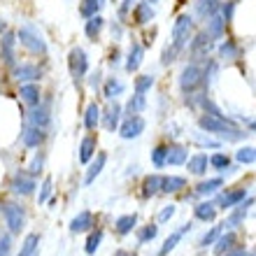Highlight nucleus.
Returning a JSON list of instances; mask_svg holds the SVG:
<instances>
[{
    "mask_svg": "<svg viewBox=\"0 0 256 256\" xmlns=\"http://www.w3.org/2000/svg\"><path fill=\"white\" fill-rule=\"evenodd\" d=\"M19 96H21V100L28 102L30 108H35V105L40 102V88L35 86V84H21Z\"/></svg>",
    "mask_w": 256,
    "mask_h": 256,
    "instance_id": "obj_22",
    "label": "nucleus"
},
{
    "mask_svg": "<svg viewBox=\"0 0 256 256\" xmlns=\"http://www.w3.org/2000/svg\"><path fill=\"white\" fill-rule=\"evenodd\" d=\"M219 56L222 58H228V61H233V58H238V47H236V42H230V40H226L219 47Z\"/></svg>",
    "mask_w": 256,
    "mask_h": 256,
    "instance_id": "obj_41",
    "label": "nucleus"
},
{
    "mask_svg": "<svg viewBox=\"0 0 256 256\" xmlns=\"http://www.w3.org/2000/svg\"><path fill=\"white\" fill-rule=\"evenodd\" d=\"M186 230H189V226H182V228H180V230H175V233H172V236H170L168 240L163 242V247H161V252H158V254H161V256H168L170 252H172V250H175V247H177V242L182 240V236H184V233H186Z\"/></svg>",
    "mask_w": 256,
    "mask_h": 256,
    "instance_id": "obj_27",
    "label": "nucleus"
},
{
    "mask_svg": "<svg viewBox=\"0 0 256 256\" xmlns=\"http://www.w3.org/2000/svg\"><path fill=\"white\" fill-rule=\"evenodd\" d=\"M252 202H254V198H247L242 205H238V210L236 212H230L228 219H226L222 226H226V228H236V226H240V224L244 222V216H247V208H250Z\"/></svg>",
    "mask_w": 256,
    "mask_h": 256,
    "instance_id": "obj_11",
    "label": "nucleus"
},
{
    "mask_svg": "<svg viewBox=\"0 0 256 256\" xmlns=\"http://www.w3.org/2000/svg\"><path fill=\"white\" fill-rule=\"evenodd\" d=\"M10 252H12V238L0 236V256H10Z\"/></svg>",
    "mask_w": 256,
    "mask_h": 256,
    "instance_id": "obj_49",
    "label": "nucleus"
},
{
    "mask_svg": "<svg viewBox=\"0 0 256 256\" xmlns=\"http://www.w3.org/2000/svg\"><path fill=\"white\" fill-rule=\"evenodd\" d=\"M114 256H133V254H128L126 250H116V252H114Z\"/></svg>",
    "mask_w": 256,
    "mask_h": 256,
    "instance_id": "obj_56",
    "label": "nucleus"
},
{
    "mask_svg": "<svg viewBox=\"0 0 256 256\" xmlns=\"http://www.w3.org/2000/svg\"><path fill=\"white\" fill-rule=\"evenodd\" d=\"M124 91V82L119 80H108V84H105V91H102V96L108 98V100H114L116 96Z\"/></svg>",
    "mask_w": 256,
    "mask_h": 256,
    "instance_id": "obj_38",
    "label": "nucleus"
},
{
    "mask_svg": "<svg viewBox=\"0 0 256 256\" xmlns=\"http://www.w3.org/2000/svg\"><path fill=\"white\" fill-rule=\"evenodd\" d=\"M14 47H16V38H14V33L5 30L2 42H0V49H2V61L12 68H14Z\"/></svg>",
    "mask_w": 256,
    "mask_h": 256,
    "instance_id": "obj_12",
    "label": "nucleus"
},
{
    "mask_svg": "<svg viewBox=\"0 0 256 256\" xmlns=\"http://www.w3.org/2000/svg\"><path fill=\"white\" fill-rule=\"evenodd\" d=\"M224 186V180L222 177H214V180H208V182H202L196 186V194L198 196H212L216 189H222Z\"/></svg>",
    "mask_w": 256,
    "mask_h": 256,
    "instance_id": "obj_32",
    "label": "nucleus"
},
{
    "mask_svg": "<svg viewBox=\"0 0 256 256\" xmlns=\"http://www.w3.org/2000/svg\"><path fill=\"white\" fill-rule=\"evenodd\" d=\"M91 226H94V214H91L88 210L80 212V214L70 222V230H72V233H84V230H91Z\"/></svg>",
    "mask_w": 256,
    "mask_h": 256,
    "instance_id": "obj_14",
    "label": "nucleus"
},
{
    "mask_svg": "<svg viewBox=\"0 0 256 256\" xmlns=\"http://www.w3.org/2000/svg\"><path fill=\"white\" fill-rule=\"evenodd\" d=\"M21 142L26 144V147H40L42 142H44V133H42V128L38 126H28L24 133H21Z\"/></svg>",
    "mask_w": 256,
    "mask_h": 256,
    "instance_id": "obj_13",
    "label": "nucleus"
},
{
    "mask_svg": "<svg viewBox=\"0 0 256 256\" xmlns=\"http://www.w3.org/2000/svg\"><path fill=\"white\" fill-rule=\"evenodd\" d=\"M189 35H191V16H180L175 24V28H172V49L175 52H180V49H184V44L189 42Z\"/></svg>",
    "mask_w": 256,
    "mask_h": 256,
    "instance_id": "obj_4",
    "label": "nucleus"
},
{
    "mask_svg": "<svg viewBox=\"0 0 256 256\" xmlns=\"http://www.w3.org/2000/svg\"><path fill=\"white\" fill-rule=\"evenodd\" d=\"M142 130H144V119H142L140 114H135V116H128L126 122L122 124L119 135H122L124 140H133V138H138Z\"/></svg>",
    "mask_w": 256,
    "mask_h": 256,
    "instance_id": "obj_8",
    "label": "nucleus"
},
{
    "mask_svg": "<svg viewBox=\"0 0 256 256\" xmlns=\"http://www.w3.org/2000/svg\"><path fill=\"white\" fill-rule=\"evenodd\" d=\"M230 14H233V2H228V5H224V19L230 21Z\"/></svg>",
    "mask_w": 256,
    "mask_h": 256,
    "instance_id": "obj_55",
    "label": "nucleus"
},
{
    "mask_svg": "<svg viewBox=\"0 0 256 256\" xmlns=\"http://www.w3.org/2000/svg\"><path fill=\"white\" fill-rule=\"evenodd\" d=\"M161 186H163V177L161 175H149L147 180H144V184H142V194L149 198V196L158 194V191H161Z\"/></svg>",
    "mask_w": 256,
    "mask_h": 256,
    "instance_id": "obj_29",
    "label": "nucleus"
},
{
    "mask_svg": "<svg viewBox=\"0 0 256 256\" xmlns=\"http://www.w3.org/2000/svg\"><path fill=\"white\" fill-rule=\"evenodd\" d=\"M5 28H7V26H5V21H0V33H5Z\"/></svg>",
    "mask_w": 256,
    "mask_h": 256,
    "instance_id": "obj_57",
    "label": "nucleus"
},
{
    "mask_svg": "<svg viewBox=\"0 0 256 256\" xmlns=\"http://www.w3.org/2000/svg\"><path fill=\"white\" fill-rule=\"evenodd\" d=\"M133 2H135V0H124L122 10H119V12H122V16H126V14H128V10H130V7H133Z\"/></svg>",
    "mask_w": 256,
    "mask_h": 256,
    "instance_id": "obj_53",
    "label": "nucleus"
},
{
    "mask_svg": "<svg viewBox=\"0 0 256 256\" xmlns=\"http://www.w3.org/2000/svg\"><path fill=\"white\" fill-rule=\"evenodd\" d=\"M12 191H14V194H21V196H30V194L35 191V180H33V175H24V172L14 175V180H12Z\"/></svg>",
    "mask_w": 256,
    "mask_h": 256,
    "instance_id": "obj_10",
    "label": "nucleus"
},
{
    "mask_svg": "<svg viewBox=\"0 0 256 256\" xmlns=\"http://www.w3.org/2000/svg\"><path fill=\"white\" fill-rule=\"evenodd\" d=\"M49 196H52V177H47L44 180V184H42V189H40V196H38V202H47L49 200Z\"/></svg>",
    "mask_w": 256,
    "mask_h": 256,
    "instance_id": "obj_48",
    "label": "nucleus"
},
{
    "mask_svg": "<svg viewBox=\"0 0 256 256\" xmlns=\"http://www.w3.org/2000/svg\"><path fill=\"white\" fill-rule=\"evenodd\" d=\"M168 166H182L186 163V149L175 144V147H168V158H166Z\"/></svg>",
    "mask_w": 256,
    "mask_h": 256,
    "instance_id": "obj_30",
    "label": "nucleus"
},
{
    "mask_svg": "<svg viewBox=\"0 0 256 256\" xmlns=\"http://www.w3.org/2000/svg\"><path fill=\"white\" fill-rule=\"evenodd\" d=\"M244 196H247V189H238V191H230V194L219 196L216 202H219L224 210H230V208H236L240 200H244Z\"/></svg>",
    "mask_w": 256,
    "mask_h": 256,
    "instance_id": "obj_20",
    "label": "nucleus"
},
{
    "mask_svg": "<svg viewBox=\"0 0 256 256\" xmlns=\"http://www.w3.org/2000/svg\"><path fill=\"white\" fill-rule=\"evenodd\" d=\"M147 2H152V5H154V2H158V0H147Z\"/></svg>",
    "mask_w": 256,
    "mask_h": 256,
    "instance_id": "obj_59",
    "label": "nucleus"
},
{
    "mask_svg": "<svg viewBox=\"0 0 256 256\" xmlns=\"http://www.w3.org/2000/svg\"><path fill=\"white\" fill-rule=\"evenodd\" d=\"M198 126H200L202 130H208V133L222 135L224 140H242V138H244V133H240V130H238L236 124H233V122H226L224 116H216V114L200 116Z\"/></svg>",
    "mask_w": 256,
    "mask_h": 256,
    "instance_id": "obj_1",
    "label": "nucleus"
},
{
    "mask_svg": "<svg viewBox=\"0 0 256 256\" xmlns=\"http://www.w3.org/2000/svg\"><path fill=\"white\" fill-rule=\"evenodd\" d=\"M38 242H40V238L35 236V233H30V236L24 240V244H21V252L16 256H35V250H38Z\"/></svg>",
    "mask_w": 256,
    "mask_h": 256,
    "instance_id": "obj_37",
    "label": "nucleus"
},
{
    "mask_svg": "<svg viewBox=\"0 0 256 256\" xmlns=\"http://www.w3.org/2000/svg\"><path fill=\"white\" fill-rule=\"evenodd\" d=\"M172 214H175V205H168L166 210H161V214H158V222H168Z\"/></svg>",
    "mask_w": 256,
    "mask_h": 256,
    "instance_id": "obj_51",
    "label": "nucleus"
},
{
    "mask_svg": "<svg viewBox=\"0 0 256 256\" xmlns=\"http://www.w3.org/2000/svg\"><path fill=\"white\" fill-rule=\"evenodd\" d=\"M98 124H100V108H98L96 102H91L86 108V112H84V126H86L88 130H96Z\"/></svg>",
    "mask_w": 256,
    "mask_h": 256,
    "instance_id": "obj_24",
    "label": "nucleus"
},
{
    "mask_svg": "<svg viewBox=\"0 0 256 256\" xmlns=\"http://www.w3.org/2000/svg\"><path fill=\"white\" fill-rule=\"evenodd\" d=\"M42 166H44V156L38 154V156L33 158V163H30V168H28V170H30V175H33V177H35V175H40Z\"/></svg>",
    "mask_w": 256,
    "mask_h": 256,
    "instance_id": "obj_50",
    "label": "nucleus"
},
{
    "mask_svg": "<svg viewBox=\"0 0 256 256\" xmlns=\"http://www.w3.org/2000/svg\"><path fill=\"white\" fill-rule=\"evenodd\" d=\"M224 26H226V19H224V16H216V14H212V16H210V21H208V35H210V38H222Z\"/></svg>",
    "mask_w": 256,
    "mask_h": 256,
    "instance_id": "obj_34",
    "label": "nucleus"
},
{
    "mask_svg": "<svg viewBox=\"0 0 256 256\" xmlns=\"http://www.w3.org/2000/svg\"><path fill=\"white\" fill-rule=\"evenodd\" d=\"M49 119H52V116H49V105L47 102H44V105L38 102V105L30 110V114H28V124H30V126L42 128V130L49 126Z\"/></svg>",
    "mask_w": 256,
    "mask_h": 256,
    "instance_id": "obj_9",
    "label": "nucleus"
},
{
    "mask_svg": "<svg viewBox=\"0 0 256 256\" xmlns=\"http://www.w3.org/2000/svg\"><path fill=\"white\" fill-rule=\"evenodd\" d=\"M105 161H108V154H98L96 156V161L88 166V170H86V177H84V184H94V180L98 175L102 172V168H105Z\"/></svg>",
    "mask_w": 256,
    "mask_h": 256,
    "instance_id": "obj_21",
    "label": "nucleus"
},
{
    "mask_svg": "<svg viewBox=\"0 0 256 256\" xmlns=\"http://www.w3.org/2000/svg\"><path fill=\"white\" fill-rule=\"evenodd\" d=\"M236 242H238V238H236V233H233V230H228V233L219 236V238H216V247H214L216 256L228 254V252L233 250V247H236Z\"/></svg>",
    "mask_w": 256,
    "mask_h": 256,
    "instance_id": "obj_18",
    "label": "nucleus"
},
{
    "mask_svg": "<svg viewBox=\"0 0 256 256\" xmlns=\"http://www.w3.org/2000/svg\"><path fill=\"white\" fill-rule=\"evenodd\" d=\"M119 119H122V105L119 102H112L108 108V112H105V116H102V126L108 128V130H114L116 126H119Z\"/></svg>",
    "mask_w": 256,
    "mask_h": 256,
    "instance_id": "obj_16",
    "label": "nucleus"
},
{
    "mask_svg": "<svg viewBox=\"0 0 256 256\" xmlns=\"http://www.w3.org/2000/svg\"><path fill=\"white\" fill-rule=\"evenodd\" d=\"M138 224V214H124V216H119L116 219V233L119 236H126V233H130L133 230V226Z\"/></svg>",
    "mask_w": 256,
    "mask_h": 256,
    "instance_id": "obj_31",
    "label": "nucleus"
},
{
    "mask_svg": "<svg viewBox=\"0 0 256 256\" xmlns=\"http://www.w3.org/2000/svg\"><path fill=\"white\" fill-rule=\"evenodd\" d=\"M88 86H91V88H98V86H100V70H96V72L91 74V80H88Z\"/></svg>",
    "mask_w": 256,
    "mask_h": 256,
    "instance_id": "obj_52",
    "label": "nucleus"
},
{
    "mask_svg": "<svg viewBox=\"0 0 256 256\" xmlns=\"http://www.w3.org/2000/svg\"><path fill=\"white\" fill-rule=\"evenodd\" d=\"M250 128H252V130H256V122H254V124H250Z\"/></svg>",
    "mask_w": 256,
    "mask_h": 256,
    "instance_id": "obj_58",
    "label": "nucleus"
},
{
    "mask_svg": "<svg viewBox=\"0 0 256 256\" xmlns=\"http://www.w3.org/2000/svg\"><path fill=\"white\" fill-rule=\"evenodd\" d=\"M254 154H256V149H254Z\"/></svg>",
    "mask_w": 256,
    "mask_h": 256,
    "instance_id": "obj_60",
    "label": "nucleus"
},
{
    "mask_svg": "<svg viewBox=\"0 0 256 256\" xmlns=\"http://www.w3.org/2000/svg\"><path fill=\"white\" fill-rule=\"evenodd\" d=\"M96 156V138H84L82 140V144H80V161L82 163H88L91 158Z\"/></svg>",
    "mask_w": 256,
    "mask_h": 256,
    "instance_id": "obj_25",
    "label": "nucleus"
},
{
    "mask_svg": "<svg viewBox=\"0 0 256 256\" xmlns=\"http://www.w3.org/2000/svg\"><path fill=\"white\" fill-rule=\"evenodd\" d=\"M166 158H168V147H156L154 152H152V163H154L156 168H163L166 166Z\"/></svg>",
    "mask_w": 256,
    "mask_h": 256,
    "instance_id": "obj_42",
    "label": "nucleus"
},
{
    "mask_svg": "<svg viewBox=\"0 0 256 256\" xmlns=\"http://www.w3.org/2000/svg\"><path fill=\"white\" fill-rule=\"evenodd\" d=\"M236 158H238V163H244V166H247V163H254L256 161V154H254V149H252V147H242L236 154Z\"/></svg>",
    "mask_w": 256,
    "mask_h": 256,
    "instance_id": "obj_45",
    "label": "nucleus"
},
{
    "mask_svg": "<svg viewBox=\"0 0 256 256\" xmlns=\"http://www.w3.org/2000/svg\"><path fill=\"white\" fill-rule=\"evenodd\" d=\"M2 216H5L7 226H10V233H21L24 224H26V212L24 208H19L16 202H7L2 208Z\"/></svg>",
    "mask_w": 256,
    "mask_h": 256,
    "instance_id": "obj_3",
    "label": "nucleus"
},
{
    "mask_svg": "<svg viewBox=\"0 0 256 256\" xmlns=\"http://www.w3.org/2000/svg\"><path fill=\"white\" fill-rule=\"evenodd\" d=\"M142 56H144V49H142L140 42H133L130 44V52H128V61H126V70L128 72H135L142 63Z\"/></svg>",
    "mask_w": 256,
    "mask_h": 256,
    "instance_id": "obj_17",
    "label": "nucleus"
},
{
    "mask_svg": "<svg viewBox=\"0 0 256 256\" xmlns=\"http://www.w3.org/2000/svg\"><path fill=\"white\" fill-rule=\"evenodd\" d=\"M144 105H147V100H144V96L142 94H135L130 100L126 102V114L128 116H135V114H140L142 110H144Z\"/></svg>",
    "mask_w": 256,
    "mask_h": 256,
    "instance_id": "obj_35",
    "label": "nucleus"
},
{
    "mask_svg": "<svg viewBox=\"0 0 256 256\" xmlns=\"http://www.w3.org/2000/svg\"><path fill=\"white\" fill-rule=\"evenodd\" d=\"M210 166L216 170H228L230 168V158L226 154H214V156H210Z\"/></svg>",
    "mask_w": 256,
    "mask_h": 256,
    "instance_id": "obj_43",
    "label": "nucleus"
},
{
    "mask_svg": "<svg viewBox=\"0 0 256 256\" xmlns=\"http://www.w3.org/2000/svg\"><path fill=\"white\" fill-rule=\"evenodd\" d=\"M184 186H186V180H184V177H163L161 191H166V194H177V191H182Z\"/></svg>",
    "mask_w": 256,
    "mask_h": 256,
    "instance_id": "obj_33",
    "label": "nucleus"
},
{
    "mask_svg": "<svg viewBox=\"0 0 256 256\" xmlns=\"http://www.w3.org/2000/svg\"><path fill=\"white\" fill-rule=\"evenodd\" d=\"M100 240H102V230L91 233V238H88V242H86V254H94V252L100 247Z\"/></svg>",
    "mask_w": 256,
    "mask_h": 256,
    "instance_id": "obj_47",
    "label": "nucleus"
},
{
    "mask_svg": "<svg viewBox=\"0 0 256 256\" xmlns=\"http://www.w3.org/2000/svg\"><path fill=\"white\" fill-rule=\"evenodd\" d=\"M208 166H210V158L205 154H196L189 158V170L194 175H205V172H208Z\"/></svg>",
    "mask_w": 256,
    "mask_h": 256,
    "instance_id": "obj_26",
    "label": "nucleus"
},
{
    "mask_svg": "<svg viewBox=\"0 0 256 256\" xmlns=\"http://www.w3.org/2000/svg\"><path fill=\"white\" fill-rule=\"evenodd\" d=\"M84 30H86V35L91 38V40H96V38H98V33L102 30V16H98V14H96V16H91V19L86 21V28H84Z\"/></svg>",
    "mask_w": 256,
    "mask_h": 256,
    "instance_id": "obj_39",
    "label": "nucleus"
},
{
    "mask_svg": "<svg viewBox=\"0 0 256 256\" xmlns=\"http://www.w3.org/2000/svg\"><path fill=\"white\" fill-rule=\"evenodd\" d=\"M68 63H70V72H72L74 80H82V77L88 72V58H86V52L82 47H74L72 52H70Z\"/></svg>",
    "mask_w": 256,
    "mask_h": 256,
    "instance_id": "obj_5",
    "label": "nucleus"
},
{
    "mask_svg": "<svg viewBox=\"0 0 256 256\" xmlns=\"http://www.w3.org/2000/svg\"><path fill=\"white\" fill-rule=\"evenodd\" d=\"M102 7L100 0H82L80 5V14L84 16V19H91V16H96L98 14V10Z\"/></svg>",
    "mask_w": 256,
    "mask_h": 256,
    "instance_id": "obj_36",
    "label": "nucleus"
},
{
    "mask_svg": "<svg viewBox=\"0 0 256 256\" xmlns=\"http://www.w3.org/2000/svg\"><path fill=\"white\" fill-rule=\"evenodd\" d=\"M219 10V0H196V14L202 19H210Z\"/></svg>",
    "mask_w": 256,
    "mask_h": 256,
    "instance_id": "obj_23",
    "label": "nucleus"
},
{
    "mask_svg": "<svg viewBox=\"0 0 256 256\" xmlns=\"http://www.w3.org/2000/svg\"><path fill=\"white\" fill-rule=\"evenodd\" d=\"M194 214L200 219V222H214L216 216V208L212 205V202H200V205H196Z\"/></svg>",
    "mask_w": 256,
    "mask_h": 256,
    "instance_id": "obj_28",
    "label": "nucleus"
},
{
    "mask_svg": "<svg viewBox=\"0 0 256 256\" xmlns=\"http://www.w3.org/2000/svg\"><path fill=\"white\" fill-rule=\"evenodd\" d=\"M222 236V226H214V228L212 230H208V233H205V236L200 238V247H208V244H212V242H216V238Z\"/></svg>",
    "mask_w": 256,
    "mask_h": 256,
    "instance_id": "obj_46",
    "label": "nucleus"
},
{
    "mask_svg": "<svg viewBox=\"0 0 256 256\" xmlns=\"http://www.w3.org/2000/svg\"><path fill=\"white\" fill-rule=\"evenodd\" d=\"M12 77L16 82H38L42 80V70L33 63H21V66L12 68Z\"/></svg>",
    "mask_w": 256,
    "mask_h": 256,
    "instance_id": "obj_7",
    "label": "nucleus"
},
{
    "mask_svg": "<svg viewBox=\"0 0 256 256\" xmlns=\"http://www.w3.org/2000/svg\"><path fill=\"white\" fill-rule=\"evenodd\" d=\"M152 84H154V77H152V74H142L140 80L135 82V94H147L149 88H152Z\"/></svg>",
    "mask_w": 256,
    "mask_h": 256,
    "instance_id": "obj_44",
    "label": "nucleus"
},
{
    "mask_svg": "<svg viewBox=\"0 0 256 256\" xmlns=\"http://www.w3.org/2000/svg\"><path fill=\"white\" fill-rule=\"evenodd\" d=\"M19 42L24 44L26 49H30L33 54H47V42L42 40V35L38 33V28L33 26H24L19 28Z\"/></svg>",
    "mask_w": 256,
    "mask_h": 256,
    "instance_id": "obj_2",
    "label": "nucleus"
},
{
    "mask_svg": "<svg viewBox=\"0 0 256 256\" xmlns=\"http://www.w3.org/2000/svg\"><path fill=\"white\" fill-rule=\"evenodd\" d=\"M202 70L196 63H191V66H186L184 68V72H182V77H180V86H182V91L184 94H189V91H194L198 84H202Z\"/></svg>",
    "mask_w": 256,
    "mask_h": 256,
    "instance_id": "obj_6",
    "label": "nucleus"
},
{
    "mask_svg": "<svg viewBox=\"0 0 256 256\" xmlns=\"http://www.w3.org/2000/svg\"><path fill=\"white\" fill-rule=\"evenodd\" d=\"M119 58H122V52H119V49H112V54H110V63L114 66V63H119Z\"/></svg>",
    "mask_w": 256,
    "mask_h": 256,
    "instance_id": "obj_54",
    "label": "nucleus"
},
{
    "mask_svg": "<svg viewBox=\"0 0 256 256\" xmlns=\"http://www.w3.org/2000/svg\"><path fill=\"white\" fill-rule=\"evenodd\" d=\"M208 52H210V35L200 33L191 44V54H194L196 61H202V58H208Z\"/></svg>",
    "mask_w": 256,
    "mask_h": 256,
    "instance_id": "obj_15",
    "label": "nucleus"
},
{
    "mask_svg": "<svg viewBox=\"0 0 256 256\" xmlns=\"http://www.w3.org/2000/svg\"><path fill=\"white\" fill-rule=\"evenodd\" d=\"M158 236V226H154V224H149V226H144V228L138 233V240H140V244H147L149 240H154V238Z\"/></svg>",
    "mask_w": 256,
    "mask_h": 256,
    "instance_id": "obj_40",
    "label": "nucleus"
},
{
    "mask_svg": "<svg viewBox=\"0 0 256 256\" xmlns=\"http://www.w3.org/2000/svg\"><path fill=\"white\" fill-rule=\"evenodd\" d=\"M133 16H135V24H147V21H152L154 19V7H152V2H138L135 5V10H133Z\"/></svg>",
    "mask_w": 256,
    "mask_h": 256,
    "instance_id": "obj_19",
    "label": "nucleus"
}]
</instances>
